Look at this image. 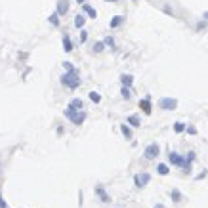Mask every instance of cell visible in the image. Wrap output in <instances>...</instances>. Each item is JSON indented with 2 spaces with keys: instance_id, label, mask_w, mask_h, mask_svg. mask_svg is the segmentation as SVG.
I'll use <instances>...</instances> for the list:
<instances>
[{
  "instance_id": "obj_12",
  "label": "cell",
  "mask_w": 208,
  "mask_h": 208,
  "mask_svg": "<svg viewBox=\"0 0 208 208\" xmlns=\"http://www.w3.org/2000/svg\"><path fill=\"white\" fill-rule=\"evenodd\" d=\"M96 193L101 197V201H103V202H109V197H107V193H105L101 187H96Z\"/></svg>"
},
{
  "instance_id": "obj_26",
  "label": "cell",
  "mask_w": 208,
  "mask_h": 208,
  "mask_svg": "<svg viewBox=\"0 0 208 208\" xmlns=\"http://www.w3.org/2000/svg\"><path fill=\"white\" fill-rule=\"evenodd\" d=\"M63 67H65V69H67V71H74V69H73V65H71L69 61H65V63H63Z\"/></svg>"
},
{
  "instance_id": "obj_7",
  "label": "cell",
  "mask_w": 208,
  "mask_h": 208,
  "mask_svg": "<svg viewBox=\"0 0 208 208\" xmlns=\"http://www.w3.org/2000/svg\"><path fill=\"white\" fill-rule=\"evenodd\" d=\"M67 10H69V2H67V0H59V2H57V15H65V14H67Z\"/></svg>"
},
{
  "instance_id": "obj_4",
  "label": "cell",
  "mask_w": 208,
  "mask_h": 208,
  "mask_svg": "<svg viewBox=\"0 0 208 208\" xmlns=\"http://www.w3.org/2000/svg\"><path fill=\"white\" fill-rule=\"evenodd\" d=\"M159 145L157 143H151V145H147L145 147V151H143V157L147 159V160H153V159H157L159 157Z\"/></svg>"
},
{
  "instance_id": "obj_24",
  "label": "cell",
  "mask_w": 208,
  "mask_h": 208,
  "mask_svg": "<svg viewBox=\"0 0 208 208\" xmlns=\"http://www.w3.org/2000/svg\"><path fill=\"white\" fill-rule=\"evenodd\" d=\"M103 44H107V46H111V48H113V46H115V40H113L111 36H109V38H105V42H103Z\"/></svg>"
},
{
  "instance_id": "obj_15",
  "label": "cell",
  "mask_w": 208,
  "mask_h": 208,
  "mask_svg": "<svg viewBox=\"0 0 208 208\" xmlns=\"http://www.w3.org/2000/svg\"><path fill=\"white\" fill-rule=\"evenodd\" d=\"M120 80H122L124 88H126V86H130V84H132V76H130V74H122V76H120Z\"/></svg>"
},
{
  "instance_id": "obj_3",
  "label": "cell",
  "mask_w": 208,
  "mask_h": 208,
  "mask_svg": "<svg viewBox=\"0 0 208 208\" xmlns=\"http://www.w3.org/2000/svg\"><path fill=\"white\" fill-rule=\"evenodd\" d=\"M159 107L164 109V111H174L178 107V101L174 97H162V100H159Z\"/></svg>"
},
{
  "instance_id": "obj_28",
  "label": "cell",
  "mask_w": 208,
  "mask_h": 208,
  "mask_svg": "<svg viewBox=\"0 0 208 208\" xmlns=\"http://www.w3.org/2000/svg\"><path fill=\"white\" fill-rule=\"evenodd\" d=\"M0 208H6V202H4V199H2V195H0Z\"/></svg>"
},
{
  "instance_id": "obj_9",
  "label": "cell",
  "mask_w": 208,
  "mask_h": 208,
  "mask_svg": "<svg viewBox=\"0 0 208 208\" xmlns=\"http://www.w3.org/2000/svg\"><path fill=\"white\" fill-rule=\"evenodd\" d=\"M82 10H84V12L88 14L90 17H97V12H96V10H94L90 4H82Z\"/></svg>"
},
{
  "instance_id": "obj_16",
  "label": "cell",
  "mask_w": 208,
  "mask_h": 208,
  "mask_svg": "<svg viewBox=\"0 0 208 208\" xmlns=\"http://www.w3.org/2000/svg\"><path fill=\"white\" fill-rule=\"evenodd\" d=\"M157 172L160 174V176H166V174H168V166H166V164H159V166H157Z\"/></svg>"
},
{
  "instance_id": "obj_30",
  "label": "cell",
  "mask_w": 208,
  "mask_h": 208,
  "mask_svg": "<svg viewBox=\"0 0 208 208\" xmlns=\"http://www.w3.org/2000/svg\"><path fill=\"white\" fill-rule=\"evenodd\" d=\"M155 208H164V204H157V206H155Z\"/></svg>"
},
{
  "instance_id": "obj_17",
  "label": "cell",
  "mask_w": 208,
  "mask_h": 208,
  "mask_svg": "<svg viewBox=\"0 0 208 208\" xmlns=\"http://www.w3.org/2000/svg\"><path fill=\"white\" fill-rule=\"evenodd\" d=\"M122 21H124V17H122V15H117V17L111 21V27H113V29H115V27H118L120 23H122Z\"/></svg>"
},
{
  "instance_id": "obj_10",
  "label": "cell",
  "mask_w": 208,
  "mask_h": 208,
  "mask_svg": "<svg viewBox=\"0 0 208 208\" xmlns=\"http://www.w3.org/2000/svg\"><path fill=\"white\" fill-rule=\"evenodd\" d=\"M139 107L143 109V113H147V115L151 113V103H149V100H141L139 101Z\"/></svg>"
},
{
  "instance_id": "obj_13",
  "label": "cell",
  "mask_w": 208,
  "mask_h": 208,
  "mask_svg": "<svg viewBox=\"0 0 208 208\" xmlns=\"http://www.w3.org/2000/svg\"><path fill=\"white\" fill-rule=\"evenodd\" d=\"M84 23H86V17L84 15H76L74 17V27H82Z\"/></svg>"
},
{
  "instance_id": "obj_8",
  "label": "cell",
  "mask_w": 208,
  "mask_h": 208,
  "mask_svg": "<svg viewBox=\"0 0 208 208\" xmlns=\"http://www.w3.org/2000/svg\"><path fill=\"white\" fill-rule=\"evenodd\" d=\"M82 107H84V103H82V100H79V97L71 100V103H69V109H73V111H80Z\"/></svg>"
},
{
  "instance_id": "obj_19",
  "label": "cell",
  "mask_w": 208,
  "mask_h": 208,
  "mask_svg": "<svg viewBox=\"0 0 208 208\" xmlns=\"http://www.w3.org/2000/svg\"><path fill=\"white\" fill-rule=\"evenodd\" d=\"M120 130H122V134H124V136H126L128 139H130V138H132V132H130V128H128L126 124H122V126H120Z\"/></svg>"
},
{
  "instance_id": "obj_25",
  "label": "cell",
  "mask_w": 208,
  "mask_h": 208,
  "mask_svg": "<svg viewBox=\"0 0 208 208\" xmlns=\"http://www.w3.org/2000/svg\"><path fill=\"white\" fill-rule=\"evenodd\" d=\"M120 94H122V97H126V100H128L130 96H132V94H130V90H128V88H122V92H120Z\"/></svg>"
},
{
  "instance_id": "obj_18",
  "label": "cell",
  "mask_w": 208,
  "mask_h": 208,
  "mask_svg": "<svg viewBox=\"0 0 208 208\" xmlns=\"http://www.w3.org/2000/svg\"><path fill=\"white\" fill-rule=\"evenodd\" d=\"M90 100L96 101V103H100V101H101V96L97 94V92H90Z\"/></svg>"
},
{
  "instance_id": "obj_6",
  "label": "cell",
  "mask_w": 208,
  "mask_h": 208,
  "mask_svg": "<svg viewBox=\"0 0 208 208\" xmlns=\"http://www.w3.org/2000/svg\"><path fill=\"white\" fill-rule=\"evenodd\" d=\"M170 162L176 164V166H183V168H185V164H187V160H183L178 153H170Z\"/></svg>"
},
{
  "instance_id": "obj_31",
  "label": "cell",
  "mask_w": 208,
  "mask_h": 208,
  "mask_svg": "<svg viewBox=\"0 0 208 208\" xmlns=\"http://www.w3.org/2000/svg\"><path fill=\"white\" fill-rule=\"evenodd\" d=\"M105 2H118V0H105Z\"/></svg>"
},
{
  "instance_id": "obj_23",
  "label": "cell",
  "mask_w": 208,
  "mask_h": 208,
  "mask_svg": "<svg viewBox=\"0 0 208 208\" xmlns=\"http://www.w3.org/2000/svg\"><path fill=\"white\" fill-rule=\"evenodd\" d=\"M103 48H105V44H103V42H97V44L94 46V52H101Z\"/></svg>"
},
{
  "instance_id": "obj_21",
  "label": "cell",
  "mask_w": 208,
  "mask_h": 208,
  "mask_svg": "<svg viewBox=\"0 0 208 208\" xmlns=\"http://www.w3.org/2000/svg\"><path fill=\"white\" fill-rule=\"evenodd\" d=\"M174 130H176V132H183V130H185V124H183V122H176V124H174Z\"/></svg>"
},
{
  "instance_id": "obj_20",
  "label": "cell",
  "mask_w": 208,
  "mask_h": 208,
  "mask_svg": "<svg viewBox=\"0 0 208 208\" xmlns=\"http://www.w3.org/2000/svg\"><path fill=\"white\" fill-rule=\"evenodd\" d=\"M170 197H172V199L176 201V202H178V201L181 199V195H180V191H176V189H174V191H170Z\"/></svg>"
},
{
  "instance_id": "obj_29",
  "label": "cell",
  "mask_w": 208,
  "mask_h": 208,
  "mask_svg": "<svg viewBox=\"0 0 208 208\" xmlns=\"http://www.w3.org/2000/svg\"><path fill=\"white\" fill-rule=\"evenodd\" d=\"M76 2H79V4H86V0H76Z\"/></svg>"
},
{
  "instance_id": "obj_5",
  "label": "cell",
  "mask_w": 208,
  "mask_h": 208,
  "mask_svg": "<svg viewBox=\"0 0 208 208\" xmlns=\"http://www.w3.org/2000/svg\"><path fill=\"white\" fill-rule=\"evenodd\" d=\"M149 180H151L149 174H138L134 178V183H136V187H143L145 183H149Z\"/></svg>"
},
{
  "instance_id": "obj_27",
  "label": "cell",
  "mask_w": 208,
  "mask_h": 208,
  "mask_svg": "<svg viewBox=\"0 0 208 208\" xmlns=\"http://www.w3.org/2000/svg\"><path fill=\"white\" fill-rule=\"evenodd\" d=\"M86 38H88V35H86V31H82V35H80V42H86Z\"/></svg>"
},
{
  "instance_id": "obj_32",
  "label": "cell",
  "mask_w": 208,
  "mask_h": 208,
  "mask_svg": "<svg viewBox=\"0 0 208 208\" xmlns=\"http://www.w3.org/2000/svg\"><path fill=\"white\" fill-rule=\"evenodd\" d=\"M204 17H206V19H208V12H206V14H204Z\"/></svg>"
},
{
  "instance_id": "obj_11",
  "label": "cell",
  "mask_w": 208,
  "mask_h": 208,
  "mask_svg": "<svg viewBox=\"0 0 208 208\" xmlns=\"http://www.w3.org/2000/svg\"><path fill=\"white\" fill-rule=\"evenodd\" d=\"M63 48H65V52H71V50H73V44H71V38H69L67 35L63 36Z\"/></svg>"
},
{
  "instance_id": "obj_2",
  "label": "cell",
  "mask_w": 208,
  "mask_h": 208,
  "mask_svg": "<svg viewBox=\"0 0 208 208\" xmlns=\"http://www.w3.org/2000/svg\"><path fill=\"white\" fill-rule=\"evenodd\" d=\"M65 117H67L69 120H73L74 124H82L84 122V118H86V113H82V111H73V109H65Z\"/></svg>"
},
{
  "instance_id": "obj_1",
  "label": "cell",
  "mask_w": 208,
  "mask_h": 208,
  "mask_svg": "<svg viewBox=\"0 0 208 208\" xmlns=\"http://www.w3.org/2000/svg\"><path fill=\"white\" fill-rule=\"evenodd\" d=\"M61 82H63L65 86H69V88H76V86L80 84L79 73H76V71H67V73L61 76Z\"/></svg>"
},
{
  "instance_id": "obj_14",
  "label": "cell",
  "mask_w": 208,
  "mask_h": 208,
  "mask_svg": "<svg viewBox=\"0 0 208 208\" xmlns=\"http://www.w3.org/2000/svg\"><path fill=\"white\" fill-rule=\"evenodd\" d=\"M128 122L132 124V126H139V117L138 115H130L128 117Z\"/></svg>"
},
{
  "instance_id": "obj_22",
  "label": "cell",
  "mask_w": 208,
  "mask_h": 208,
  "mask_svg": "<svg viewBox=\"0 0 208 208\" xmlns=\"http://www.w3.org/2000/svg\"><path fill=\"white\" fill-rule=\"evenodd\" d=\"M57 17H59L57 14H52V15H50V21H52V23H53V25H56V27L59 25V19H57Z\"/></svg>"
}]
</instances>
